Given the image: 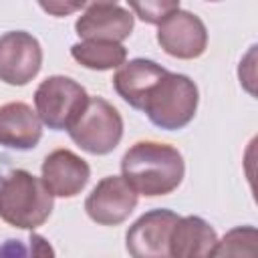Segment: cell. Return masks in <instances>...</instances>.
Instances as JSON below:
<instances>
[{"label": "cell", "instance_id": "6da1fadb", "mask_svg": "<svg viewBox=\"0 0 258 258\" xmlns=\"http://www.w3.org/2000/svg\"><path fill=\"white\" fill-rule=\"evenodd\" d=\"M121 175L139 196H167L183 181V155L169 143L137 141L121 157Z\"/></svg>", "mask_w": 258, "mask_h": 258}, {"label": "cell", "instance_id": "7a4b0ae2", "mask_svg": "<svg viewBox=\"0 0 258 258\" xmlns=\"http://www.w3.org/2000/svg\"><path fill=\"white\" fill-rule=\"evenodd\" d=\"M54 196L44 181L26 169L0 173V220L18 230L34 232L52 214Z\"/></svg>", "mask_w": 258, "mask_h": 258}, {"label": "cell", "instance_id": "3957f363", "mask_svg": "<svg viewBox=\"0 0 258 258\" xmlns=\"http://www.w3.org/2000/svg\"><path fill=\"white\" fill-rule=\"evenodd\" d=\"M200 103L198 85L181 73L165 71L145 95L141 111L163 131H179L196 117Z\"/></svg>", "mask_w": 258, "mask_h": 258}, {"label": "cell", "instance_id": "277c9868", "mask_svg": "<svg viewBox=\"0 0 258 258\" xmlns=\"http://www.w3.org/2000/svg\"><path fill=\"white\" fill-rule=\"evenodd\" d=\"M89 95L81 83L64 75L46 77L34 91V111L42 125L67 131L87 107Z\"/></svg>", "mask_w": 258, "mask_h": 258}, {"label": "cell", "instance_id": "5b68a950", "mask_svg": "<svg viewBox=\"0 0 258 258\" xmlns=\"http://www.w3.org/2000/svg\"><path fill=\"white\" fill-rule=\"evenodd\" d=\"M73 143L91 155L111 153L123 137L121 113L103 97H89L79 119L67 129Z\"/></svg>", "mask_w": 258, "mask_h": 258}, {"label": "cell", "instance_id": "8992f818", "mask_svg": "<svg viewBox=\"0 0 258 258\" xmlns=\"http://www.w3.org/2000/svg\"><path fill=\"white\" fill-rule=\"evenodd\" d=\"M42 67V46L26 30H10L0 36V81L12 87L28 85Z\"/></svg>", "mask_w": 258, "mask_h": 258}, {"label": "cell", "instance_id": "52a82bcc", "mask_svg": "<svg viewBox=\"0 0 258 258\" xmlns=\"http://www.w3.org/2000/svg\"><path fill=\"white\" fill-rule=\"evenodd\" d=\"M157 42L165 54L191 60L206 52L208 28L194 12L177 8L157 24Z\"/></svg>", "mask_w": 258, "mask_h": 258}, {"label": "cell", "instance_id": "ba28073f", "mask_svg": "<svg viewBox=\"0 0 258 258\" xmlns=\"http://www.w3.org/2000/svg\"><path fill=\"white\" fill-rule=\"evenodd\" d=\"M179 216L155 208L139 216L125 234V248L133 258H169V238Z\"/></svg>", "mask_w": 258, "mask_h": 258}, {"label": "cell", "instance_id": "9c48e42d", "mask_svg": "<svg viewBox=\"0 0 258 258\" xmlns=\"http://www.w3.org/2000/svg\"><path fill=\"white\" fill-rule=\"evenodd\" d=\"M139 194L123 175H107L91 189L85 200L87 216L99 226H119L137 208Z\"/></svg>", "mask_w": 258, "mask_h": 258}, {"label": "cell", "instance_id": "30bf717a", "mask_svg": "<svg viewBox=\"0 0 258 258\" xmlns=\"http://www.w3.org/2000/svg\"><path fill=\"white\" fill-rule=\"evenodd\" d=\"M91 177L89 163L71 149L50 151L40 165V179L54 198L79 196Z\"/></svg>", "mask_w": 258, "mask_h": 258}, {"label": "cell", "instance_id": "8fae6325", "mask_svg": "<svg viewBox=\"0 0 258 258\" xmlns=\"http://www.w3.org/2000/svg\"><path fill=\"white\" fill-rule=\"evenodd\" d=\"M135 18L127 8L117 4L89 6L77 18L75 30L81 40H111L123 42L133 32Z\"/></svg>", "mask_w": 258, "mask_h": 258}, {"label": "cell", "instance_id": "7c38bea8", "mask_svg": "<svg viewBox=\"0 0 258 258\" xmlns=\"http://www.w3.org/2000/svg\"><path fill=\"white\" fill-rule=\"evenodd\" d=\"M42 137V121L36 111L22 103L12 101L0 107V145L6 149L28 151L38 145Z\"/></svg>", "mask_w": 258, "mask_h": 258}, {"label": "cell", "instance_id": "4fadbf2b", "mask_svg": "<svg viewBox=\"0 0 258 258\" xmlns=\"http://www.w3.org/2000/svg\"><path fill=\"white\" fill-rule=\"evenodd\" d=\"M165 71L167 69L151 58H133L117 67V73L113 75V89L129 107L141 111L145 95Z\"/></svg>", "mask_w": 258, "mask_h": 258}, {"label": "cell", "instance_id": "5bb4252c", "mask_svg": "<svg viewBox=\"0 0 258 258\" xmlns=\"http://www.w3.org/2000/svg\"><path fill=\"white\" fill-rule=\"evenodd\" d=\"M218 236L216 230L200 216H179L169 238V258L212 256Z\"/></svg>", "mask_w": 258, "mask_h": 258}, {"label": "cell", "instance_id": "9a60e30c", "mask_svg": "<svg viewBox=\"0 0 258 258\" xmlns=\"http://www.w3.org/2000/svg\"><path fill=\"white\" fill-rule=\"evenodd\" d=\"M71 56L91 71H111L125 62L127 48L111 40H81L71 46Z\"/></svg>", "mask_w": 258, "mask_h": 258}, {"label": "cell", "instance_id": "2e32d148", "mask_svg": "<svg viewBox=\"0 0 258 258\" xmlns=\"http://www.w3.org/2000/svg\"><path fill=\"white\" fill-rule=\"evenodd\" d=\"M258 232L254 226H238L216 242L212 256H254Z\"/></svg>", "mask_w": 258, "mask_h": 258}, {"label": "cell", "instance_id": "e0dca14e", "mask_svg": "<svg viewBox=\"0 0 258 258\" xmlns=\"http://www.w3.org/2000/svg\"><path fill=\"white\" fill-rule=\"evenodd\" d=\"M135 16L147 24H159L167 14L179 8V0H127Z\"/></svg>", "mask_w": 258, "mask_h": 258}, {"label": "cell", "instance_id": "ac0fdd59", "mask_svg": "<svg viewBox=\"0 0 258 258\" xmlns=\"http://www.w3.org/2000/svg\"><path fill=\"white\" fill-rule=\"evenodd\" d=\"M36 2L46 14L56 16V18L69 16L85 8V0H36Z\"/></svg>", "mask_w": 258, "mask_h": 258}, {"label": "cell", "instance_id": "d6986e66", "mask_svg": "<svg viewBox=\"0 0 258 258\" xmlns=\"http://www.w3.org/2000/svg\"><path fill=\"white\" fill-rule=\"evenodd\" d=\"M99 4H117V0H85V8L99 6Z\"/></svg>", "mask_w": 258, "mask_h": 258}, {"label": "cell", "instance_id": "ffe728a7", "mask_svg": "<svg viewBox=\"0 0 258 258\" xmlns=\"http://www.w3.org/2000/svg\"><path fill=\"white\" fill-rule=\"evenodd\" d=\"M206 2H220V0H206Z\"/></svg>", "mask_w": 258, "mask_h": 258}]
</instances>
